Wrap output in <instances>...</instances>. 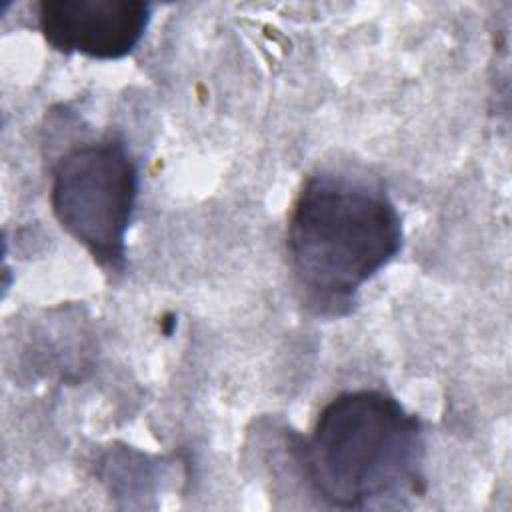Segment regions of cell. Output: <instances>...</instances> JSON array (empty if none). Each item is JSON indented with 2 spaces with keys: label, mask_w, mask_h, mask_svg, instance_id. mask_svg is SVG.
<instances>
[{
  "label": "cell",
  "mask_w": 512,
  "mask_h": 512,
  "mask_svg": "<svg viewBox=\"0 0 512 512\" xmlns=\"http://www.w3.org/2000/svg\"><path fill=\"white\" fill-rule=\"evenodd\" d=\"M400 248L402 220L380 186L344 172L304 180L288 216L286 256L318 314H348L362 284Z\"/></svg>",
  "instance_id": "cell-2"
},
{
  "label": "cell",
  "mask_w": 512,
  "mask_h": 512,
  "mask_svg": "<svg viewBox=\"0 0 512 512\" xmlns=\"http://www.w3.org/2000/svg\"><path fill=\"white\" fill-rule=\"evenodd\" d=\"M290 448L312 494L332 508L402 506L426 492L422 422L382 390L340 392Z\"/></svg>",
  "instance_id": "cell-1"
},
{
  "label": "cell",
  "mask_w": 512,
  "mask_h": 512,
  "mask_svg": "<svg viewBox=\"0 0 512 512\" xmlns=\"http://www.w3.org/2000/svg\"><path fill=\"white\" fill-rule=\"evenodd\" d=\"M152 6L142 0H42L38 30L62 54L120 60L142 40Z\"/></svg>",
  "instance_id": "cell-4"
},
{
  "label": "cell",
  "mask_w": 512,
  "mask_h": 512,
  "mask_svg": "<svg viewBox=\"0 0 512 512\" xmlns=\"http://www.w3.org/2000/svg\"><path fill=\"white\" fill-rule=\"evenodd\" d=\"M138 188L136 162L124 138L112 132L70 146L52 164V212L106 274L124 272Z\"/></svg>",
  "instance_id": "cell-3"
}]
</instances>
